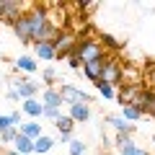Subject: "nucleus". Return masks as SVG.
Masks as SVG:
<instances>
[{
  "instance_id": "nucleus-12",
  "label": "nucleus",
  "mask_w": 155,
  "mask_h": 155,
  "mask_svg": "<svg viewBox=\"0 0 155 155\" xmlns=\"http://www.w3.org/2000/svg\"><path fill=\"white\" fill-rule=\"evenodd\" d=\"M21 114L31 116L34 122H36L39 116H44V104H41L39 98H26V101H23V109H21Z\"/></svg>"
},
{
  "instance_id": "nucleus-15",
  "label": "nucleus",
  "mask_w": 155,
  "mask_h": 155,
  "mask_svg": "<svg viewBox=\"0 0 155 155\" xmlns=\"http://www.w3.org/2000/svg\"><path fill=\"white\" fill-rule=\"evenodd\" d=\"M41 104H44V109H60L62 106L60 88H47L44 93H41Z\"/></svg>"
},
{
  "instance_id": "nucleus-28",
  "label": "nucleus",
  "mask_w": 155,
  "mask_h": 155,
  "mask_svg": "<svg viewBox=\"0 0 155 155\" xmlns=\"http://www.w3.org/2000/svg\"><path fill=\"white\" fill-rule=\"evenodd\" d=\"M44 116H47V119H49L52 124H54L57 119H60V116H62V111H60V109H44Z\"/></svg>"
},
{
  "instance_id": "nucleus-2",
  "label": "nucleus",
  "mask_w": 155,
  "mask_h": 155,
  "mask_svg": "<svg viewBox=\"0 0 155 155\" xmlns=\"http://www.w3.org/2000/svg\"><path fill=\"white\" fill-rule=\"evenodd\" d=\"M72 54H75L78 60L85 65V62H93V60H101V57H106V52H104V47L98 44V39H80Z\"/></svg>"
},
{
  "instance_id": "nucleus-18",
  "label": "nucleus",
  "mask_w": 155,
  "mask_h": 155,
  "mask_svg": "<svg viewBox=\"0 0 155 155\" xmlns=\"http://www.w3.org/2000/svg\"><path fill=\"white\" fill-rule=\"evenodd\" d=\"M36 57H28V54H21V57H16V70H21V72H28V75H34L36 72Z\"/></svg>"
},
{
  "instance_id": "nucleus-16",
  "label": "nucleus",
  "mask_w": 155,
  "mask_h": 155,
  "mask_svg": "<svg viewBox=\"0 0 155 155\" xmlns=\"http://www.w3.org/2000/svg\"><path fill=\"white\" fill-rule=\"evenodd\" d=\"M13 153H21V155H34V140L23 137L18 132V137L13 140Z\"/></svg>"
},
{
  "instance_id": "nucleus-29",
  "label": "nucleus",
  "mask_w": 155,
  "mask_h": 155,
  "mask_svg": "<svg viewBox=\"0 0 155 155\" xmlns=\"http://www.w3.org/2000/svg\"><path fill=\"white\" fill-rule=\"evenodd\" d=\"M67 65H70V67H72V70H78V67H83V62L78 60V57H75V54H70V57H67Z\"/></svg>"
},
{
  "instance_id": "nucleus-31",
  "label": "nucleus",
  "mask_w": 155,
  "mask_h": 155,
  "mask_svg": "<svg viewBox=\"0 0 155 155\" xmlns=\"http://www.w3.org/2000/svg\"><path fill=\"white\" fill-rule=\"evenodd\" d=\"M78 8H80L83 13H88V11H93V8H96V3H80Z\"/></svg>"
},
{
  "instance_id": "nucleus-26",
  "label": "nucleus",
  "mask_w": 155,
  "mask_h": 155,
  "mask_svg": "<svg viewBox=\"0 0 155 155\" xmlns=\"http://www.w3.org/2000/svg\"><path fill=\"white\" fill-rule=\"evenodd\" d=\"M116 155H150L145 147H137V145H129V147H124V150H119Z\"/></svg>"
},
{
  "instance_id": "nucleus-13",
  "label": "nucleus",
  "mask_w": 155,
  "mask_h": 155,
  "mask_svg": "<svg viewBox=\"0 0 155 155\" xmlns=\"http://www.w3.org/2000/svg\"><path fill=\"white\" fill-rule=\"evenodd\" d=\"M104 62H106V57H101V60H93V62H85V65H83V72H85V78H88L91 83L101 80V72H104Z\"/></svg>"
},
{
  "instance_id": "nucleus-7",
  "label": "nucleus",
  "mask_w": 155,
  "mask_h": 155,
  "mask_svg": "<svg viewBox=\"0 0 155 155\" xmlns=\"http://www.w3.org/2000/svg\"><path fill=\"white\" fill-rule=\"evenodd\" d=\"M60 96H62V104H67V106H75V104H91V96L85 93V91H80V88H75V85H62L60 88Z\"/></svg>"
},
{
  "instance_id": "nucleus-22",
  "label": "nucleus",
  "mask_w": 155,
  "mask_h": 155,
  "mask_svg": "<svg viewBox=\"0 0 155 155\" xmlns=\"http://www.w3.org/2000/svg\"><path fill=\"white\" fill-rule=\"evenodd\" d=\"M96 91H98L101 98H106V101H116V91H119V88H114V85L104 83V80H96Z\"/></svg>"
},
{
  "instance_id": "nucleus-10",
  "label": "nucleus",
  "mask_w": 155,
  "mask_h": 155,
  "mask_svg": "<svg viewBox=\"0 0 155 155\" xmlns=\"http://www.w3.org/2000/svg\"><path fill=\"white\" fill-rule=\"evenodd\" d=\"M106 124H109V127H114L116 134H132V132H134V124H129L127 119H124V116H119V114L106 116Z\"/></svg>"
},
{
  "instance_id": "nucleus-11",
  "label": "nucleus",
  "mask_w": 155,
  "mask_h": 155,
  "mask_svg": "<svg viewBox=\"0 0 155 155\" xmlns=\"http://www.w3.org/2000/svg\"><path fill=\"white\" fill-rule=\"evenodd\" d=\"M34 57H36V60H44V62L57 60L54 44H52V41H36V44H34Z\"/></svg>"
},
{
  "instance_id": "nucleus-17",
  "label": "nucleus",
  "mask_w": 155,
  "mask_h": 155,
  "mask_svg": "<svg viewBox=\"0 0 155 155\" xmlns=\"http://www.w3.org/2000/svg\"><path fill=\"white\" fill-rule=\"evenodd\" d=\"M18 132H21L23 137H28V140H39L41 134H44V132H41V124H39V122H23L21 127H18Z\"/></svg>"
},
{
  "instance_id": "nucleus-6",
  "label": "nucleus",
  "mask_w": 155,
  "mask_h": 155,
  "mask_svg": "<svg viewBox=\"0 0 155 155\" xmlns=\"http://www.w3.org/2000/svg\"><path fill=\"white\" fill-rule=\"evenodd\" d=\"M142 93H145V91L140 88L137 83H132V85H122V88L116 91V101H119L122 106H140Z\"/></svg>"
},
{
  "instance_id": "nucleus-14",
  "label": "nucleus",
  "mask_w": 155,
  "mask_h": 155,
  "mask_svg": "<svg viewBox=\"0 0 155 155\" xmlns=\"http://www.w3.org/2000/svg\"><path fill=\"white\" fill-rule=\"evenodd\" d=\"M67 116H70L75 124L78 122H88V119H91V104H75V106H70Z\"/></svg>"
},
{
  "instance_id": "nucleus-19",
  "label": "nucleus",
  "mask_w": 155,
  "mask_h": 155,
  "mask_svg": "<svg viewBox=\"0 0 155 155\" xmlns=\"http://www.w3.org/2000/svg\"><path fill=\"white\" fill-rule=\"evenodd\" d=\"M54 142H57L54 137H49V134H41L39 140H34V153H36V155H47L52 147H54Z\"/></svg>"
},
{
  "instance_id": "nucleus-1",
  "label": "nucleus",
  "mask_w": 155,
  "mask_h": 155,
  "mask_svg": "<svg viewBox=\"0 0 155 155\" xmlns=\"http://www.w3.org/2000/svg\"><path fill=\"white\" fill-rule=\"evenodd\" d=\"M26 21H28V31H31V41H54L57 31L49 23V13H47V5H28L26 11Z\"/></svg>"
},
{
  "instance_id": "nucleus-23",
  "label": "nucleus",
  "mask_w": 155,
  "mask_h": 155,
  "mask_svg": "<svg viewBox=\"0 0 155 155\" xmlns=\"http://www.w3.org/2000/svg\"><path fill=\"white\" fill-rule=\"evenodd\" d=\"M57 70L54 67H44V70H41V80H44L47 83V88H54V83H57Z\"/></svg>"
},
{
  "instance_id": "nucleus-5",
  "label": "nucleus",
  "mask_w": 155,
  "mask_h": 155,
  "mask_svg": "<svg viewBox=\"0 0 155 155\" xmlns=\"http://www.w3.org/2000/svg\"><path fill=\"white\" fill-rule=\"evenodd\" d=\"M26 11H28V3H21V0H0V18L8 21V23L21 18Z\"/></svg>"
},
{
  "instance_id": "nucleus-4",
  "label": "nucleus",
  "mask_w": 155,
  "mask_h": 155,
  "mask_svg": "<svg viewBox=\"0 0 155 155\" xmlns=\"http://www.w3.org/2000/svg\"><path fill=\"white\" fill-rule=\"evenodd\" d=\"M54 52H57V60L60 57H70L72 52H75V47H78V36L72 31H67V28H62L60 34L54 36Z\"/></svg>"
},
{
  "instance_id": "nucleus-3",
  "label": "nucleus",
  "mask_w": 155,
  "mask_h": 155,
  "mask_svg": "<svg viewBox=\"0 0 155 155\" xmlns=\"http://www.w3.org/2000/svg\"><path fill=\"white\" fill-rule=\"evenodd\" d=\"M122 78H124V65L119 57H106L104 62V72H101V80L114 88H122Z\"/></svg>"
},
{
  "instance_id": "nucleus-33",
  "label": "nucleus",
  "mask_w": 155,
  "mask_h": 155,
  "mask_svg": "<svg viewBox=\"0 0 155 155\" xmlns=\"http://www.w3.org/2000/svg\"><path fill=\"white\" fill-rule=\"evenodd\" d=\"M114 155H116V153H114Z\"/></svg>"
},
{
  "instance_id": "nucleus-30",
  "label": "nucleus",
  "mask_w": 155,
  "mask_h": 155,
  "mask_svg": "<svg viewBox=\"0 0 155 155\" xmlns=\"http://www.w3.org/2000/svg\"><path fill=\"white\" fill-rule=\"evenodd\" d=\"M5 98H8V101H21V96H18V91H16V88H8Z\"/></svg>"
},
{
  "instance_id": "nucleus-9",
  "label": "nucleus",
  "mask_w": 155,
  "mask_h": 155,
  "mask_svg": "<svg viewBox=\"0 0 155 155\" xmlns=\"http://www.w3.org/2000/svg\"><path fill=\"white\" fill-rule=\"evenodd\" d=\"M11 28H13V34L18 36V41H21V44H34V41H31V31H28V21H26V13H23L21 18H16V21L11 23Z\"/></svg>"
},
{
  "instance_id": "nucleus-32",
  "label": "nucleus",
  "mask_w": 155,
  "mask_h": 155,
  "mask_svg": "<svg viewBox=\"0 0 155 155\" xmlns=\"http://www.w3.org/2000/svg\"><path fill=\"white\" fill-rule=\"evenodd\" d=\"M0 155H21V153H13V150H11V153H0Z\"/></svg>"
},
{
  "instance_id": "nucleus-8",
  "label": "nucleus",
  "mask_w": 155,
  "mask_h": 155,
  "mask_svg": "<svg viewBox=\"0 0 155 155\" xmlns=\"http://www.w3.org/2000/svg\"><path fill=\"white\" fill-rule=\"evenodd\" d=\"M11 88H16L18 96H21V101H26V98H36L39 83H36V80H28V78H16Z\"/></svg>"
},
{
  "instance_id": "nucleus-24",
  "label": "nucleus",
  "mask_w": 155,
  "mask_h": 155,
  "mask_svg": "<svg viewBox=\"0 0 155 155\" xmlns=\"http://www.w3.org/2000/svg\"><path fill=\"white\" fill-rule=\"evenodd\" d=\"M98 44L104 47V52L106 49H119V41H116L111 34H101V36H98Z\"/></svg>"
},
{
  "instance_id": "nucleus-20",
  "label": "nucleus",
  "mask_w": 155,
  "mask_h": 155,
  "mask_svg": "<svg viewBox=\"0 0 155 155\" xmlns=\"http://www.w3.org/2000/svg\"><path fill=\"white\" fill-rule=\"evenodd\" d=\"M54 127H57V132H60L62 137H70V134H72V129H75V122H72V119H70L67 114H62L60 119L54 122Z\"/></svg>"
},
{
  "instance_id": "nucleus-21",
  "label": "nucleus",
  "mask_w": 155,
  "mask_h": 155,
  "mask_svg": "<svg viewBox=\"0 0 155 155\" xmlns=\"http://www.w3.org/2000/svg\"><path fill=\"white\" fill-rule=\"evenodd\" d=\"M122 116H124V119H127L129 124H137L140 119H142V116H145V111L140 109V106H122Z\"/></svg>"
},
{
  "instance_id": "nucleus-27",
  "label": "nucleus",
  "mask_w": 155,
  "mask_h": 155,
  "mask_svg": "<svg viewBox=\"0 0 155 155\" xmlns=\"http://www.w3.org/2000/svg\"><path fill=\"white\" fill-rule=\"evenodd\" d=\"M18 137V127H11V129H3L0 132V142H13Z\"/></svg>"
},
{
  "instance_id": "nucleus-25",
  "label": "nucleus",
  "mask_w": 155,
  "mask_h": 155,
  "mask_svg": "<svg viewBox=\"0 0 155 155\" xmlns=\"http://www.w3.org/2000/svg\"><path fill=\"white\" fill-rule=\"evenodd\" d=\"M67 147H70V155H85V142L83 140H70Z\"/></svg>"
}]
</instances>
